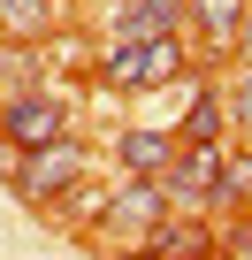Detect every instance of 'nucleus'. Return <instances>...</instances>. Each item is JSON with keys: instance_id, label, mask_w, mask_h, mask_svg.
<instances>
[{"instance_id": "9", "label": "nucleus", "mask_w": 252, "mask_h": 260, "mask_svg": "<svg viewBox=\"0 0 252 260\" xmlns=\"http://www.w3.org/2000/svg\"><path fill=\"white\" fill-rule=\"evenodd\" d=\"M115 23H122V39H176V23H184V0H130V8H122Z\"/></svg>"}, {"instance_id": "8", "label": "nucleus", "mask_w": 252, "mask_h": 260, "mask_svg": "<svg viewBox=\"0 0 252 260\" xmlns=\"http://www.w3.org/2000/svg\"><path fill=\"white\" fill-rule=\"evenodd\" d=\"M0 39L46 46L54 39V0H0Z\"/></svg>"}, {"instance_id": "6", "label": "nucleus", "mask_w": 252, "mask_h": 260, "mask_svg": "<svg viewBox=\"0 0 252 260\" xmlns=\"http://www.w3.org/2000/svg\"><path fill=\"white\" fill-rule=\"evenodd\" d=\"M168 222V191L161 184H130L115 207H99V230H161Z\"/></svg>"}, {"instance_id": "2", "label": "nucleus", "mask_w": 252, "mask_h": 260, "mask_svg": "<svg viewBox=\"0 0 252 260\" xmlns=\"http://www.w3.org/2000/svg\"><path fill=\"white\" fill-rule=\"evenodd\" d=\"M77 176H84V146H77V138H54V146L23 153V169H16V191L46 207V199H61V191L77 184Z\"/></svg>"}, {"instance_id": "15", "label": "nucleus", "mask_w": 252, "mask_h": 260, "mask_svg": "<svg viewBox=\"0 0 252 260\" xmlns=\"http://www.w3.org/2000/svg\"><path fill=\"white\" fill-rule=\"evenodd\" d=\"M0 46H8V39H0Z\"/></svg>"}, {"instance_id": "10", "label": "nucleus", "mask_w": 252, "mask_h": 260, "mask_svg": "<svg viewBox=\"0 0 252 260\" xmlns=\"http://www.w3.org/2000/svg\"><path fill=\"white\" fill-rule=\"evenodd\" d=\"M191 23L214 39V46H237V23H244V0H184Z\"/></svg>"}, {"instance_id": "7", "label": "nucleus", "mask_w": 252, "mask_h": 260, "mask_svg": "<svg viewBox=\"0 0 252 260\" xmlns=\"http://www.w3.org/2000/svg\"><path fill=\"white\" fill-rule=\"evenodd\" d=\"M206 252H214V230L206 222H161L130 260H206Z\"/></svg>"}, {"instance_id": "13", "label": "nucleus", "mask_w": 252, "mask_h": 260, "mask_svg": "<svg viewBox=\"0 0 252 260\" xmlns=\"http://www.w3.org/2000/svg\"><path fill=\"white\" fill-rule=\"evenodd\" d=\"M237 122L252 130V69H244V84H237Z\"/></svg>"}, {"instance_id": "5", "label": "nucleus", "mask_w": 252, "mask_h": 260, "mask_svg": "<svg viewBox=\"0 0 252 260\" xmlns=\"http://www.w3.org/2000/svg\"><path fill=\"white\" fill-rule=\"evenodd\" d=\"M122 169H130L138 184H161L168 176V161H176V130H122Z\"/></svg>"}, {"instance_id": "3", "label": "nucleus", "mask_w": 252, "mask_h": 260, "mask_svg": "<svg viewBox=\"0 0 252 260\" xmlns=\"http://www.w3.org/2000/svg\"><path fill=\"white\" fill-rule=\"evenodd\" d=\"M0 138H8L16 153H39V146L69 138V115H61V100H39V92H16V100H8V115H0Z\"/></svg>"}, {"instance_id": "14", "label": "nucleus", "mask_w": 252, "mask_h": 260, "mask_svg": "<svg viewBox=\"0 0 252 260\" xmlns=\"http://www.w3.org/2000/svg\"><path fill=\"white\" fill-rule=\"evenodd\" d=\"M237 54L252 61V8H244V23H237Z\"/></svg>"}, {"instance_id": "12", "label": "nucleus", "mask_w": 252, "mask_h": 260, "mask_svg": "<svg viewBox=\"0 0 252 260\" xmlns=\"http://www.w3.org/2000/svg\"><path fill=\"white\" fill-rule=\"evenodd\" d=\"M214 199H252V153L244 161H222V191Z\"/></svg>"}, {"instance_id": "4", "label": "nucleus", "mask_w": 252, "mask_h": 260, "mask_svg": "<svg viewBox=\"0 0 252 260\" xmlns=\"http://www.w3.org/2000/svg\"><path fill=\"white\" fill-rule=\"evenodd\" d=\"M161 191H168V199H214V191H222V146H176Z\"/></svg>"}, {"instance_id": "11", "label": "nucleus", "mask_w": 252, "mask_h": 260, "mask_svg": "<svg viewBox=\"0 0 252 260\" xmlns=\"http://www.w3.org/2000/svg\"><path fill=\"white\" fill-rule=\"evenodd\" d=\"M214 130H222V107H214V92H199V100H191V122H184L176 146H222Z\"/></svg>"}, {"instance_id": "1", "label": "nucleus", "mask_w": 252, "mask_h": 260, "mask_svg": "<svg viewBox=\"0 0 252 260\" xmlns=\"http://www.w3.org/2000/svg\"><path fill=\"white\" fill-rule=\"evenodd\" d=\"M191 61H184V46L176 39H115L107 54H99V77L107 84H122V92H153V84H176Z\"/></svg>"}]
</instances>
